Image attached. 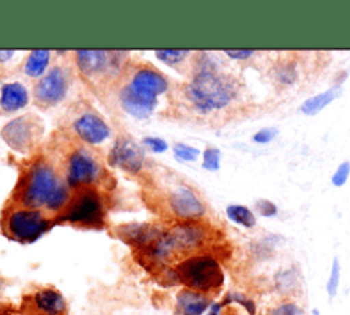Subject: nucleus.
<instances>
[{"instance_id":"obj_1","label":"nucleus","mask_w":350,"mask_h":315,"mask_svg":"<svg viewBox=\"0 0 350 315\" xmlns=\"http://www.w3.org/2000/svg\"><path fill=\"white\" fill-rule=\"evenodd\" d=\"M19 200L26 208L59 211L68 201V190L59 181L55 168L46 162L40 160L29 170Z\"/></svg>"},{"instance_id":"obj_2","label":"nucleus","mask_w":350,"mask_h":315,"mask_svg":"<svg viewBox=\"0 0 350 315\" xmlns=\"http://www.w3.org/2000/svg\"><path fill=\"white\" fill-rule=\"evenodd\" d=\"M238 92V81L217 70H198L186 86L187 99L201 112L227 107L235 100Z\"/></svg>"},{"instance_id":"obj_3","label":"nucleus","mask_w":350,"mask_h":315,"mask_svg":"<svg viewBox=\"0 0 350 315\" xmlns=\"http://www.w3.org/2000/svg\"><path fill=\"white\" fill-rule=\"evenodd\" d=\"M174 277L186 289L201 293L219 290L224 284L220 263L208 253H196L185 257L175 266Z\"/></svg>"},{"instance_id":"obj_4","label":"nucleus","mask_w":350,"mask_h":315,"mask_svg":"<svg viewBox=\"0 0 350 315\" xmlns=\"http://www.w3.org/2000/svg\"><path fill=\"white\" fill-rule=\"evenodd\" d=\"M49 227V219L40 210L18 208L5 218L7 234L19 242H33Z\"/></svg>"},{"instance_id":"obj_5","label":"nucleus","mask_w":350,"mask_h":315,"mask_svg":"<svg viewBox=\"0 0 350 315\" xmlns=\"http://www.w3.org/2000/svg\"><path fill=\"white\" fill-rule=\"evenodd\" d=\"M103 215L104 211L100 196L94 190L86 189L71 199L63 219L77 225L94 226L103 220Z\"/></svg>"},{"instance_id":"obj_6","label":"nucleus","mask_w":350,"mask_h":315,"mask_svg":"<svg viewBox=\"0 0 350 315\" xmlns=\"http://www.w3.org/2000/svg\"><path fill=\"white\" fill-rule=\"evenodd\" d=\"M38 122L40 121L31 115L18 116L3 127L1 136L12 149L26 152L34 145L41 133V129H38Z\"/></svg>"},{"instance_id":"obj_7","label":"nucleus","mask_w":350,"mask_h":315,"mask_svg":"<svg viewBox=\"0 0 350 315\" xmlns=\"http://www.w3.org/2000/svg\"><path fill=\"white\" fill-rule=\"evenodd\" d=\"M68 74L67 71L56 66L46 73L36 85L34 97L41 105H55L62 101L68 90Z\"/></svg>"},{"instance_id":"obj_8","label":"nucleus","mask_w":350,"mask_h":315,"mask_svg":"<svg viewBox=\"0 0 350 315\" xmlns=\"http://www.w3.org/2000/svg\"><path fill=\"white\" fill-rule=\"evenodd\" d=\"M101 174L98 162L85 149L71 153L67 162V182L70 186L94 184Z\"/></svg>"},{"instance_id":"obj_9","label":"nucleus","mask_w":350,"mask_h":315,"mask_svg":"<svg viewBox=\"0 0 350 315\" xmlns=\"http://www.w3.org/2000/svg\"><path fill=\"white\" fill-rule=\"evenodd\" d=\"M144 158L145 153L141 145L129 137H119L109 152L108 160L112 166L135 173L141 168Z\"/></svg>"},{"instance_id":"obj_10","label":"nucleus","mask_w":350,"mask_h":315,"mask_svg":"<svg viewBox=\"0 0 350 315\" xmlns=\"http://www.w3.org/2000/svg\"><path fill=\"white\" fill-rule=\"evenodd\" d=\"M172 212L186 220L197 219L205 214V205L189 186H178L170 196Z\"/></svg>"},{"instance_id":"obj_11","label":"nucleus","mask_w":350,"mask_h":315,"mask_svg":"<svg viewBox=\"0 0 350 315\" xmlns=\"http://www.w3.org/2000/svg\"><path fill=\"white\" fill-rule=\"evenodd\" d=\"M77 136L88 144H101L111 136V129L107 122L94 112H85L74 122Z\"/></svg>"},{"instance_id":"obj_12","label":"nucleus","mask_w":350,"mask_h":315,"mask_svg":"<svg viewBox=\"0 0 350 315\" xmlns=\"http://www.w3.org/2000/svg\"><path fill=\"white\" fill-rule=\"evenodd\" d=\"M135 92L150 97L157 99L159 94H163L168 89V82L163 74L150 67L139 68L134 73L130 84Z\"/></svg>"},{"instance_id":"obj_13","label":"nucleus","mask_w":350,"mask_h":315,"mask_svg":"<svg viewBox=\"0 0 350 315\" xmlns=\"http://www.w3.org/2000/svg\"><path fill=\"white\" fill-rule=\"evenodd\" d=\"M119 101L122 104V108L127 114L138 119H145L150 116L157 104V100L135 92L129 84L120 89Z\"/></svg>"},{"instance_id":"obj_14","label":"nucleus","mask_w":350,"mask_h":315,"mask_svg":"<svg viewBox=\"0 0 350 315\" xmlns=\"http://www.w3.org/2000/svg\"><path fill=\"white\" fill-rule=\"evenodd\" d=\"M34 315H62L66 312V301L55 289H41L31 297Z\"/></svg>"},{"instance_id":"obj_15","label":"nucleus","mask_w":350,"mask_h":315,"mask_svg":"<svg viewBox=\"0 0 350 315\" xmlns=\"http://www.w3.org/2000/svg\"><path fill=\"white\" fill-rule=\"evenodd\" d=\"M75 55L79 70L88 77L103 74L111 64V56L107 51L82 49L77 51Z\"/></svg>"},{"instance_id":"obj_16","label":"nucleus","mask_w":350,"mask_h":315,"mask_svg":"<svg viewBox=\"0 0 350 315\" xmlns=\"http://www.w3.org/2000/svg\"><path fill=\"white\" fill-rule=\"evenodd\" d=\"M212 305V300L206 293L183 289L176 299V310L179 315H202Z\"/></svg>"},{"instance_id":"obj_17","label":"nucleus","mask_w":350,"mask_h":315,"mask_svg":"<svg viewBox=\"0 0 350 315\" xmlns=\"http://www.w3.org/2000/svg\"><path fill=\"white\" fill-rule=\"evenodd\" d=\"M29 103L26 88L19 82H7L0 89V108L5 112H14Z\"/></svg>"},{"instance_id":"obj_18","label":"nucleus","mask_w":350,"mask_h":315,"mask_svg":"<svg viewBox=\"0 0 350 315\" xmlns=\"http://www.w3.org/2000/svg\"><path fill=\"white\" fill-rule=\"evenodd\" d=\"M342 85H332L331 88H328L324 92H320L317 94H313L310 97H308L306 100H304L299 105V111L304 115L308 116H314L319 112H321L327 105H329L331 103H334V100H336L338 97L342 96Z\"/></svg>"},{"instance_id":"obj_19","label":"nucleus","mask_w":350,"mask_h":315,"mask_svg":"<svg viewBox=\"0 0 350 315\" xmlns=\"http://www.w3.org/2000/svg\"><path fill=\"white\" fill-rule=\"evenodd\" d=\"M226 215L232 223L245 229H253L257 225V218L253 210L245 204H230L226 207Z\"/></svg>"},{"instance_id":"obj_20","label":"nucleus","mask_w":350,"mask_h":315,"mask_svg":"<svg viewBox=\"0 0 350 315\" xmlns=\"http://www.w3.org/2000/svg\"><path fill=\"white\" fill-rule=\"evenodd\" d=\"M49 60H51V52L49 51H45V49L31 51L29 53L25 64H23V71L29 77L37 78V77L44 74Z\"/></svg>"},{"instance_id":"obj_21","label":"nucleus","mask_w":350,"mask_h":315,"mask_svg":"<svg viewBox=\"0 0 350 315\" xmlns=\"http://www.w3.org/2000/svg\"><path fill=\"white\" fill-rule=\"evenodd\" d=\"M298 71L297 64L291 59H280L272 68V78L276 84L288 86L297 81Z\"/></svg>"},{"instance_id":"obj_22","label":"nucleus","mask_w":350,"mask_h":315,"mask_svg":"<svg viewBox=\"0 0 350 315\" xmlns=\"http://www.w3.org/2000/svg\"><path fill=\"white\" fill-rule=\"evenodd\" d=\"M340 278H342L340 260L338 256H334L332 262H331L329 274H328V278L325 282V292L329 299L336 297V294L339 292V286H340Z\"/></svg>"},{"instance_id":"obj_23","label":"nucleus","mask_w":350,"mask_h":315,"mask_svg":"<svg viewBox=\"0 0 350 315\" xmlns=\"http://www.w3.org/2000/svg\"><path fill=\"white\" fill-rule=\"evenodd\" d=\"M221 152L216 147H208L202 152V168L208 171H216L220 168Z\"/></svg>"},{"instance_id":"obj_24","label":"nucleus","mask_w":350,"mask_h":315,"mask_svg":"<svg viewBox=\"0 0 350 315\" xmlns=\"http://www.w3.org/2000/svg\"><path fill=\"white\" fill-rule=\"evenodd\" d=\"M189 53H190V51H187V49H159V51H156V56L160 60H163L165 64H170V66L178 64Z\"/></svg>"},{"instance_id":"obj_25","label":"nucleus","mask_w":350,"mask_h":315,"mask_svg":"<svg viewBox=\"0 0 350 315\" xmlns=\"http://www.w3.org/2000/svg\"><path fill=\"white\" fill-rule=\"evenodd\" d=\"M172 151H174L175 158L182 162H194L200 156V149H197L196 147L183 144V142L175 144Z\"/></svg>"},{"instance_id":"obj_26","label":"nucleus","mask_w":350,"mask_h":315,"mask_svg":"<svg viewBox=\"0 0 350 315\" xmlns=\"http://www.w3.org/2000/svg\"><path fill=\"white\" fill-rule=\"evenodd\" d=\"M254 211L262 218H276L279 214L278 205L269 199H257L254 201Z\"/></svg>"},{"instance_id":"obj_27","label":"nucleus","mask_w":350,"mask_h":315,"mask_svg":"<svg viewBox=\"0 0 350 315\" xmlns=\"http://www.w3.org/2000/svg\"><path fill=\"white\" fill-rule=\"evenodd\" d=\"M228 303H238V304H241L250 315H254V314H256V304H254V301H253L250 297L245 296L243 293H238V292L227 293V296H226L224 301H221V304L226 305V304H228Z\"/></svg>"},{"instance_id":"obj_28","label":"nucleus","mask_w":350,"mask_h":315,"mask_svg":"<svg viewBox=\"0 0 350 315\" xmlns=\"http://www.w3.org/2000/svg\"><path fill=\"white\" fill-rule=\"evenodd\" d=\"M268 315H305V311L295 301H283L271 308Z\"/></svg>"},{"instance_id":"obj_29","label":"nucleus","mask_w":350,"mask_h":315,"mask_svg":"<svg viewBox=\"0 0 350 315\" xmlns=\"http://www.w3.org/2000/svg\"><path fill=\"white\" fill-rule=\"evenodd\" d=\"M349 175H350V160H343L332 173L331 184L336 188H340L347 182Z\"/></svg>"},{"instance_id":"obj_30","label":"nucleus","mask_w":350,"mask_h":315,"mask_svg":"<svg viewBox=\"0 0 350 315\" xmlns=\"http://www.w3.org/2000/svg\"><path fill=\"white\" fill-rule=\"evenodd\" d=\"M279 134V130L276 127H262L258 129L253 136H252V141L256 144H268L271 141H273Z\"/></svg>"},{"instance_id":"obj_31","label":"nucleus","mask_w":350,"mask_h":315,"mask_svg":"<svg viewBox=\"0 0 350 315\" xmlns=\"http://www.w3.org/2000/svg\"><path fill=\"white\" fill-rule=\"evenodd\" d=\"M142 142L154 153H161V152L167 151V148H168L167 142L159 137H145Z\"/></svg>"},{"instance_id":"obj_32","label":"nucleus","mask_w":350,"mask_h":315,"mask_svg":"<svg viewBox=\"0 0 350 315\" xmlns=\"http://www.w3.org/2000/svg\"><path fill=\"white\" fill-rule=\"evenodd\" d=\"M224 53L234 60H247L256 53V51L254 49H224Z\"/></svg>"},{"instance_id":"obj_33","label":"nucleus","mask_w":350,"mask_h":315,"mask_svg":"<svg viewBox=\"0 0 350 315\" xmlns=\"http://www.w3.org/2000/svg\"><path fill=\"white\" fill-rule=\"evenodd\" d=\"M221 307H223L221 303H212V305L209 307V310H208V312L205 315H220Z\"/></svg>"},{"instance_id":"obj_34","label":"nucleus","mask_w":350,"mask_h":315,"mask_svg":"<svg viewBox=\"0 0 350 315\" xmlns=\"http://www.w3.org/2000/svg\"><path fill=\"white\" fill-rule=\"evenodd\" d=\"M14 53H15V51H0V62L8 60Z\"/></svg>"},{"instance_id":"obj_35","label":"nucleus","mask_w":350,"mask_h":315,"mask_svg":"<svg viewBox=\"0 0 350 315\" xmlns=\"http://www.w3.org/2000/svg\"><path fill=\"white\" fill-rule=\"evenodd\" d=\"M0 315H15V314H12V312H7V314H5V312H1Z\"/></svg>"},{"instance_id":"obj_36","label":"nucleus","mask_w":350,"mask_h":315,"mask_svg":"<svg viewBox=\"0 0 350 315\" xmlns=\"http://www.w3.org/2000/svg\"><path fill=\"white\" fill-rule=\"evenodd\" d=\"M1 312H3V311H1V310H0V314H1Z\"/></svg>"}]
</instances>
